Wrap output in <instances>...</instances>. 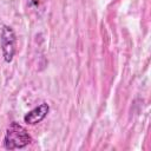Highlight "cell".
<instances>
[{"label":"cell","instance_id":"cell-3","mask_svg":"<svg viewBox=\"0 0 151 151\" xmlns=\"http://www.w3.org/2000/svg\"><path fill=\"white\" fill-rule=\"evenodd\" d=\"M48 112H50L48 104L42 103V104L38 105L37 107H34L33 110H31L29 112H27L25 114V117H24V120H25L26 124L34 125V124H38L41 120H44Z\"/></svg>","mask_w":151,"mask_h":151},{"label":"cell","instance_id":"cell-2","mask_svg":"<svg viewBox=\"0 0 151 151\" xmlns=\"http://www.w3.org/2000/svg\"><path fill=\"white\" fill-rule=\"evenodd\" d=\"M0 41H1V50H2V55L4 60L6 63H11L13 60L14 53H15V33L11 26H2L1 28V35H0Z\"/></svg>","mask_w":151,"mask_h":151},{"label":"cell","instance_id":"cell-1","mask_svg":"<svg viewBox=\"0 0 151 151\" xmlns=\"http://www.w3.org/2000/svg\"><path fill=\"white\" fill-rule=\"evenodd\" d=\"M32 142V138L27 130L20 124L13 122L7 127L4 137V146L7 150L24 149Z\"/></svg>","mask_w":151,"mask_h":151},{"label":"cell","instance_id":"cell-4","mask_svg":"<svg viewBox=\"0 0 151 151\" xmlns=\"http://www.w3.org/2000/svg\"><path fill=\"white\" fill-rule=\"evenodd\" d=\"M44 0H27V2L29 4V6L32 7H39L41 4H42Z\"/></svg>","mask_w":151,"mask_h":151}]
</instances>
